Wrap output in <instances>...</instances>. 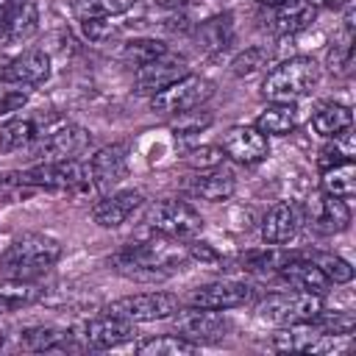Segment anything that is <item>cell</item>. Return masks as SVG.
I'll use <instances>...</instances> for the list:
<instances>
[{
  "instance_id": "obj_1",
  "label": "cell",
  "mask_w": 356,
  "mask_h": 356,
  "mask_svg": "<svg viewBox=\"0 0 356 356\" xmlns=\"http://www.w3.org/2000/svg\"><path fill=\"white\" fill-rule=\"evenodd\" d=\"M186 253L178 250L175 245L164 239H142V242H131L122 245L111 259V270H117L125 278H136V281H156V278H167L175 270H181Z\"/></svg>"
},
{
  "instance_id": "obj_2",
  "label": "cell",
  "mask_w": 356,
  "mask_h": 356,
  "mask_svg": "<svg viewBox=\"0 0 356 356\" xmlns=\"http://www.w3.org/2000/svg\"><path fill=\"white\" fill-rule=\"evenodd\" d=\"M61 259V245L58 239L39 234V231H25L8 242V248L0 256V270L3 275L22 278V281H36L44 273H50Z\"/></svg>"
},
{
  "instance_id": "obj_3",
  "label": "cell",
  "mask_w": 356,
  "mask_h": 356,
  "mask_svg": "<svg viewBox=\"0 0 356 356\" xmlns=\"http://www.w3.org/2000/svg\"><path fill=\"white\" fill-rule=\"evenodd\" d=\"M320 83V64L309 56H295L281 61L264 75L261 95L270 103H295L306 95H312Z\"/></svg>"
},
{
  "instance_id": "obj_4",
  "label": "cell",
  "mask_w": 356,
  "mask_h": 356,
  "mask_svg": "<svg viewBox=\"0 0 356 356\" xmlns=\"http://www.w3.org/2000/svg\"><path fill=\"white\" fill-rule=\"evenodd\" d=\"M323 309H325L323 295L292 289V292H273L264 300H259L256 317L261 323L284 328V325H295V323H312L323 314Z\"/></svg>"
},
{
  "instance_id": "obj_5",
  "label": "cell",
  "mask_w": 356,
  "mask_h": 356,
  "mask_svg": "<svg viewBox=\"0 0 356 356\" xmlns=\"http://www.w3.org/2000/svg\"><path fill=\"white\" fill-rule=\"evenodd\" d=\"M145 222H147L156 234H161V236H167V239H172V242H192V239H197V236L203 234V228H206L203 217H200L186 200H178V197H164V200L153 203V206L147 209Z\"/></svg>"
},
{
  "instance_id": "obj_6",
  "label": "cell",
  "mask_w": 356,
  "mask_h": 356,
  "mask_svg": "<svg viewBox=\"0 0 356 356\" xmlns=\"http://www.w3.org/2000/svg\"><path fill=\"white\" fill-rule=\"evenodd\" d=\"M214 95V83L203 75H192L186 72L184 78L172 81L170 86H164L161 92L150 95V108L161 117H178L184 111H195L200 108L209 97Z\"/></svg>"
},
{
  "instance_id": "obj_7",
  "label": "cell",
  "mask_w": 356,
  "mask_h": 356,
  "mask_svg": "<svg viewBox=\"0 0 356 356\" xmlns=\"http://www.w3.org/2000/svg\"><path fill=\"white\" fill-rule=\"evenodd\" d=\"M350 334H334L325 331L320 323H295L284 325L273 334V348L284 353H334L337 348H345Z\"/></svg>"
},
{
  "instance_id": "obj_8",
  "label": "cell",
  "mask_w": 356,
  "mask_h": 356,
  "mask_svg": "<svg viewBox=\"0 0 356 356\" xmlns=\"http://www.w3.org/2000/svg\"><path fill=\"white\" fill-rule=\"evenodd\" d=\"M17 184L53 189V192H75L89 184V170L78 159L42 161V164H33V167L17 172Z\"/></svg>"
},
{
  "instance_id": "obj_9",
  "label": "cell",
  "mask_w": 356,
  "mask_h": 356,
  "mask_svg": "<svg viewBox=\"0 0 356 356\" xmlns=\"http://www.w3.org/2000/svg\"><path fill=\"white\" fill-rule=\"evenodd\" d=\"M172 328L175 334H181L184 339L195 342V345H214L222 342L231 331V323L222 312L214 309H203V306H189V309H175L172 312Z\"/></svg>"
},
{
  "instance_id": "obj_10",
  "label": "cell",
  "mask_w": 356,
  "mask_h": 356,
  "mask_svg": "<svg viewBox=\"0 0 356 356\" xmlns=\"http://www.w3.org/2000/svg\"><path fill=\"white\" fill-rule=\"evenodd\" d=\"M178 309V298L172 292H136V295H125L117 298L106 306L108 314L122 317L128 323H156V320H170L172 312Z\"/></svg>"
},
{
  "instance_id": "obj_11",
  "label": "cell",
  "mask_w": 356,
  "mask_h": 356,
  "mask_svg": "<svg viewBox=\"0 0 356 356\" xmlns=\"http://www.w3.org/2000/svg\"><path fill=\"white\" fill-rule=\"evenodd\" d=\"M72 337L75 342L81 345V350H108V348H117V345H125L128 339L136 337V323H128L122 317H114V314H100V317H92V320H83L72 328Z\"/></svg>"
},
{
  "instance_id": "obj_12",
  "label": "cell",
  "mask_w": 356,
  "mask_h": 356,
  "mask_svg": "<svg viewBox=\"0 0 356 356\" xmlns=\"http://www.w3.org/2000/svg\"><path fill=\"white\" fill-rule=\"evenodd\" d=\"M306 206L298 200H278L261 217V239L264 245H289L306 225Z\"/></svg>"
},
{
  "instance_id": "obj_13",
  "label": "cell",
  "mask_w": 356,
  "mask_h": 356,
  "mask_svg": "<svg viewBox=\"0 0 356 356\" xmlns=\"http://www.w3.org/2000/svg\"><path fill=\"white\" fill-rule=\"evenodd\" d=\"M92 142V134L81 125L72 122H61L50 131L36 134V156H42V161H64V159H75L78 153H83Z\"/></svg>"
},
{
  "instance_id": "obj_14",
  "label": "cell",
  "mask_w": 356,
  "mask_h": 356,
  "mask_svg": "<svg viewBox=\"0 0 356 356\" xmlns=\"http://www.w3.org/2000/svg\"><path fill=\"white\" fill-rule=\"evenodd\" d=\"M253 298H256V289L245 281H209L189 292V306L228 312V309H242L253 303Z\"/></svg>"
},
{
  "instance_id": "obj_15",
  "label": "cell",
  "mask_w": 356,
  "mask_h": 356,
  "mask_svg": "<svg viewBox=\"0 0 356 356\" xmlns=\"http://www.w3.org/2000/svg\"><path fill=\"white\" fill-rule=\"evenodd\" d=\"M317 17V8L309 0H289L281 6H270L261 8V22L273 36H295L300 31H306Z\"/></svg>"
},
{
  "instance_id": "obj_16",
  "label": "cell",
  "mask_w": 356,
  "mask_h": 356,
  "mask_svg": "<svg viewBox=\"0 0 356 356\" xmlns=\"http://www.w3.org/2000/svg\"><path fill=\"white\" fill-rule=\"evenodd\" d=\"M89 184L100 192L108 195L125 175H128V147L125 145H108L100 147L89 159Z\"/></svg>"
},
{
  "instance_id": "obj_17",
  "label": "cell",
  "mask_w": 356,
  "mask_h": 356,
  "mask_svg": "<svg viewBox=\"0 0 356 356\" xmlns=\"http://www.w3.org/2000/svg\"><path fill=\"white\" fill-rule=\"evenodd\" d=\"M222 153L228 159L250 167V164H259V161L267 159L270 142L256 125H234L222 136Z\"/></svg>"
},
{
  "instance_id": "obj_18",
  "label": "cell",
  "mask_w": 356,
  "mask_h": 356,
  "mask_svg": "<svg viewBox=\"0 0 356 356\" xmlns=\"http://www.w3.org/2000/svg\"><path fill=\"white\" fill-rule=\"evenodd\" d=\"M145 206V195L139 189H120V192H108L103 195L95 206H92V220L100 228H120L122 222H128V217H134L139 209Z\"/></svg>"
},
{
  "instance_id": "obj_19",
  "label": "cell",
  "mask_w": 356,
  "mask_h": 356,
  "mask_svg": "<svg viewBox=\"0 0 356 356\" xmlns=\"http://www.w3.org/2000/svg\"><path fill=\"white\" fill-rule=\"evenodd\" d=\"M186 72H189L186 58L167 50L161 58H156V61H150V64H145V67H139V70L134 72L136 92H142V95H156V92H161L164 86H170L172 81L184 78Z\"/></svg>"
},
{
  "instance_id": "obj_20",
  "label": "cell",
  "mask_w": 356,
  "mask_h": 356,
  "mask_svg": "<svg viewBox=\"0 0 356 356\" xmlns=\"http://www.w3.org/2000/svg\"><path fill=\"white\" fill-rule=\"evenodd\" d=\"M50 78V56L44 50H22L0 67V81L11 86H39Z\"/></svg>"
},
{
  "instance_id": "obj_21",
  "label": "cell",
  "mask_w": 356,
  "mask_h": 356,
  "mask_svg": "<svg viewBox=\"0 0 356 356\" xmlns=\"http://www.w3.org/2000/svg\"><path fill=\"white\" fill-rule=\"evenodd\" d=\"M39 31L36 0H11L0 8V42H28Z\"/></svg>"
},
{
  "instance_id": "obj_22",
  "label": "cell",
  "mask_w": 356,
  "mask_h": 356,
  "mask_svg": "<svg viewBox=\"0 0 356 356\" xmlns=\"http://www.w3.org/2000/svg\"><path fill=\"white\" fill-rule=\"evenodd\" d=\"M192 42L197 47V53L203 56H220L234 44V17L225 14H214L203 22L195 25L192 31Z\"/></svg>"
},
{
  "instance_id": "obj_23",
  "label": "cell",
  "mask_w": 356,
  "mask_h": 356,
  "mask_svg": "<svg viewBox=\"0 0 356 356\" xmlns=\"http://www.w3.org/2000/svg\"><path fill=\"white\" fill-rule=\"evenodd\" d=\"M186 189L206 203H222L236 192V178L220 164L211 170H195V175L186 181Z\"/></svg>"
},
{
  "instance_id": "obj_24",
  "label": "cell",
  "mask_w": 356,
  "mask_h": 356,
  "mask_svg": "<svg viewBox=\"0 0 356 356\" xmlns=\"http://www.w3.org/2000/svg\"><path fill=\"white\" fill-rule=\"evenodd\" d=\"M278 278L284 284H289L292 289L300 292H314V295H325L331 292V281L325 278V273L312 261V259H289L286 264H281Z\"/></svg>"
},
{
  "instance_id": "obj_25",
  "label": "cell",
  "mask_w": 356,
  "mask_h": 356,
  "mask_svg": "<svg viewBox=\"0 0 356 356\" xmlns=\"http://www.w3.org/2000/svg\"><path fill=\"white\" fill-rule=\"evenodd\" d=\"M19 345L25 350H81V345L75 342L72 331H64L58 325H31L19 334Z\"/></svg>"
},
{
  "instance_id": "obj_26",
  "label": "cell",
  "mask_w": 356,
  "mask_h": 356,
  "mask_svg": "<svg viewBox=\"0 0 356 356\" xmlns=\"http://www.w3.org/2000/svg\"><path fill=\"white\" fill-rule=\"evenodd\" d=\"M42 295H44V289L36 281H22V278L3 275L0 278V314L22 312V309L39 303Z\"/></svg>"
},
{
  "instance_id": "obj_27",
  "label": "cell",
  "mask_w": 356,
  "mask_h": 356,
  "mask_svg": "<svg viewBox=\"0 0 356 356\" xmlns=\"http://www.w3.org/2000/svg\"><path fill=\"white\" fill-rule=\"evenodd\" d=\"M350 225V206L342 200V197H334V195H323L320 203H317V211L312 217V228L317 234H342L348 231Z\"/></svg>"
},
{
  "instance_id": "obj_28",
  "label": "cell",
  "mask_w": 356,
  "mask_h": 356,
  "mask_svg": "<svg viewBox=\"0 0 356 356\" xmlns=\"http://www.w3.org/2000/svg\"><path fill=\"white\" fill-rule=\"evenodd\" d=\"M350 125H353V111H350V106H345V103L328 100V103H320L317 111L312 114V128H314L323 139H334V136H339L342 131H348Z\"/></svg>"
},
{
  "instance_id": "obj_29",
  "label": "cell",
  "mask_w": 356,
  "mask_h": 356,
  "mask_svg": "<svg viewBox=\"0 0 356 356\" xmlns=\"http://www.w3.org/2000/svg\"><path fill=\"white\" fill-rule=\"evenodd\" d=\"M298 106L295 103H270L259 117H256V128L264 136H286L298 128Z\"/></svg>"
},
{
  "instance_id": "obj_30",
  "label": "cell",
  "mask_w": 356,
  "mask_h": 356,
  "mask_svg": "<svg viewBox=\"0 0 356 356\" xmlns=\"http://www.w3.org/2000/svg\"><path fill=\"white\" fill-rule=\"evenodd\" d=\"M320 186H323V195H334V197H342V200L353 197L356 195V167H353V159L325 167L323 178H320Z\"/></svg>"
},
{
  "instance_id": "obj_31",
  "label": "cell",
  "mask_w": 356,
  "mask_h": 356,
  "mask_svg": "<svg viewBox=\"0 0 356 356\" xmlns=\"http://www.w3.org/2000/svg\"><path fill=\"white\" fill-rule=\"evenodd\" d=\"M134 350L139 356H189V353H197L200 345L184 339L181 334H161V337H147L136 342Z\"/></svg>"
},
{
  "instance_id": "obj_32",
  "label": "cell",
  "mask_w": 356,
  "mask_h": 356,
  "mask_svg": "<svg viewBox=\"0 0 356 356\" xmlns=\"http://www.w3.org/2000/svg\"><path fill=\"white\" fill-rule=\"evenodd\" d=\"M36 122L28 120V117H11L0 125V156L6 153H14V150H22L28 147L31 142H36Z\"/></svg>"
},
{
  "instance_id": "obj_33",
  "label": "cell",
  "mask_w": 356,
  "mask_h": 356,
  "mask_svg": "<svg viewBox=\"0 0 356 356\" xmlns=\"http://www.w3.org/2000/svg\"><path fill=\"white\" fill-rule=\"evenodd\" d=\"M292 256L284 250V245H264V248H259V250H248L242 259H239V264H242V270H248V273H278L281 270V264H286Z\"/></svg>"
},
{
  "instance_id": "obj_34",
  "label": "cell",
  "mask_w": 356,
  "mask_h": 356,
  "mask_svg": "<svg viewBox=\"0 0 356 356\" xmlns=\"http://www.w3.org/2000/svg\"><path fill=\"white\" fill-rule=\"evenodd\" d=\"M164 53H167V44L159 42V39H150V36H139V39H131V42L122 44V61L134 70L161 58Z\"/></svg>"
},
{
  "instance_id": "obj_35",
  "label": "cell",
  "mask_w": 356,
  "mask_h": 356,
  "mask_svg": "<svg viewBox=\"0 0 356 356\" xmlns=\"http://www.w3.org/2000/svg\"><path fill=\"white\" fill-rule=\"evenodd\" d=\"M136 0H72V14L78 19H100V17H122L134 8Z\"/></svg>"
},
{
  "instance_id": "obj_36",
  "label": "cell",
  "mask_w": 356,
  "mask_h": 356,
  "mask_svg": "<svg viewBox=\"0 0 356 356\" xmlns=\"http://www.w3.org/2000/svg\"><path fill=\"white\" fill-rule=\"evenodd\" d=\"M267 64H270V50L264 44H253V47H245L239 56H234L231 75L234 78H250V75L261 72Z\"/></svg>"
},
{
  "instance_id": "obj_37",
  "label": "cell",
  "mask_w": 356,
  "mask_h": 356,
  "mask_svg": "<svg viewBox=\"0 0 356 356\" xmlns=\"http://www.w3.org/2000/svg\"><path fill=\"white\" fill-rule=\"evenodd\" d=\"M309 259L325 273V278H328L334 286L353 281V267H350V261H345L342 256H337V253H312Z\"/></svg>"
},
{
  "instance_id": "obj_38",
  "label": "cell",
  "mask_w": 356,
  "mask_h": 356,
  "mask_svg": "<svg viewBox=\"0 0 356 356\" xmlns=\"http://www.w3.org/2000/svg\"><path fill=\"white\" fill-rule=\"evenodd\" d=\"M348 159H353V134H350V128L342 131L339 136L328 139V145L317 156V164H320V170H325V167L339 164V161H348Z\"/></svg>"
},
{
  "instance_id": "obj_39",
  "label": "cell",
  "mask_w": 356,
  "mask_h": 356,
  "mask_svg": "<svg viewBox=\"0 0 356 356\" xmlns=\"http://www.w3.org/2000/svg\"><path fill=\"white\" fill-rule=\"evenodd\" d=\"M214 122V117L211 114H206V111H184V114H178V120L172 122V134H175V139H195L197 134H203L209 125Z\"/></svg>"
},
{
  "instance_id": "obj_40",
  "label": "cell",
  "mask_w": 356,
  "mask_h": 356,
  "mask_svg": "<svg viewBox=\"0 0 356 356\" xmlns=\"http://www.w3.org/2000/svg\"><path fill=\"white\" fill-rule=\"evenodd\" d=\"M117 17H100V19H81V31H83V36L89 39V42H95V44H106L108 39H114L117 36V31H120V25L114 22Z\"/></svg>"
},
{
  "instance_id": "obj_41",
  "label": "cell",
  "mask_w": 356,
  "mask_h": 356,
  "mask_svg": "<svg viewBox=\"0 0 356 356\" xmlns=\"http://www.w3.org/2000/svg\"><path fill=\"white\" fill-rule=\"evenodd\" d=\"M222 159H225L222 147L200 145V147H192V150L186 153V159H184V161H186L192 170H211V167H220V164H222Z\"/></svg>"
},
{
  "instance_id": "obj_42",
  "label": "cell",
  "mask_w": 356,
  "mask_h": 356,
  "mask_svg": "<svg viewBox=\"0 0 356 356\" xmlns=\"http://www.w3.org/2000/svg\"><path fill=\"white\" fill-rule=\"evenodd\" d=\"M350 64H353V44H350V36L345 33V39L337 42L328 50V70L337 72V75H348L350 72Z\"/></svg>"
},
{
  "instance_id": "obj_43",
  "label": "cell",
  "mask_w": 356,
  "mask_h": 356,
  "mask_svg": "<svg viewBox=\"0 0 356 356\" xmlns=\"http://www.w3.org/2000/svg\"><path fill=\"white\" fill-rule=\"evenodd\" d=\"M25 95L22 92H3L0 95V114H8V111H19L25 106Z\"/></svg>"
},
{
  "instance_id": "obj_44",
  "label": "cell",
  "mask_w": 356,
  "mask_h": 356,
  "mask_svg": "<svg viewBox=\"0 0 356 356\" xmlns=\"http://www.w3.org/2000/svg\"><path fill=\"white\" fill-rule=\"evenodd\" d=\"M309 3H312L314 8H317V6H325V8H342V6L350 3V0H309Z\"/></svg>"
},
{
  "instance_id": "obj_45",
  "label": "cell",
  "mask_w": 356,
  "mask_h": 356,
  "mask_svg": "<svg viewBox=\"0 0 356 356\" xmlns=\"http://www.w3.org/2000/svg\"><path fill=\"white\" fill-rule=\"evenodd\" d=\"M281 3H289V0H259L261 8H270V6H281Z\"/></svg>"
},
{
  "instance_id": "obj_46",
  "label": "cell",
  "mask_w": 356,
  "mask_h": 356,
  "mask_svg": "<svg viewBox=\"0 0 356 356\" xmlns=\"http://www.w3.org/2000/svg\"><path fill=\"white\" fill-rule=\"evenodd\" d=\"M8 3H11V0H0V8H6V6H8Z\"/></svg>"
}]
</instances>
